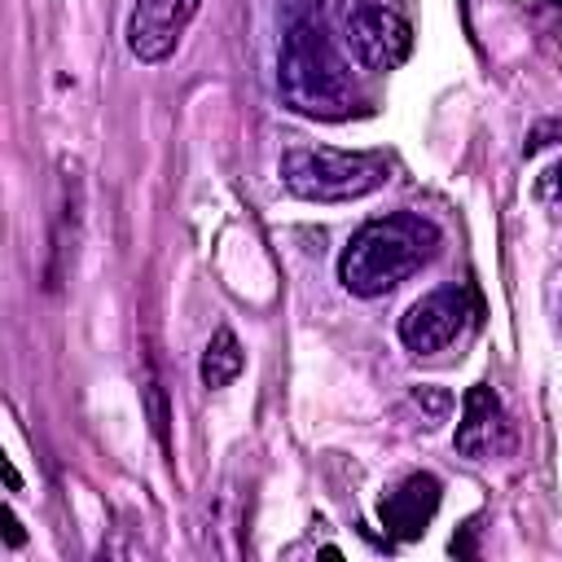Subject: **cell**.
<instances>
[{
	"label": "cell",
	"instance_id": "1",
	"mask_svg": "<svg viewBox=\"0 0 562 562\" xmlns=\"http://www.w3.org/2000/svg\"><path fill=\"white\" fill-rule=\"evenodd\" d=\"M277 92L285 110L316 123L347 119L356 105V79L334 44L321 0H285L277 44Z\"/></svg>",
	"mask_w": 562,
	"mask_h": 562
},
{
	"label": "cell",
	"instance_id": "2",
	"mask_svg": "<svg viewBox=\"0 0 562 562\" xmlns=\"http://www.w3.org/2000/svg\"><path fill=\"white\" fill-rule=\"evenodd\" d=\"M439 224L417 211H391L351 233L338 255V281L356 299H382L439 255Z\"/></svg>",
	"mask_w": 562,
	"mask_h": 562
},
{
	"label": "cell",
	"instance_id": "3",
	"mask_svg": "<svg viewBox=\"0 0 562 562\" xmlns=\"http://www.w3.org/2000/svg\"><path fill=\"white\" fill-rule=\"evenodd\" d=\"M281 184L303 202H356L386 184L391 162L382 154H347L329 145H290L277 162Z\"/></svg>",
	"mask_w": 562,
	"mask_h": 562
},
{
	"label": "cell",
	"instance_id": "4",
	"mask_svg": "<svg viewBox=\"0 0 562 562\" xmlns=\"http://www.w3.org/2000/svg\"><path fill=\"white\" fill-rule=\"evenodd\" d=\"M342 48L373 75L404 66L413 53V22L400 0H342L338 4Z\"/></svg>",
	"mask_w": 562,
	"mask_h": 562
},
{
	"label": "cell",
	"instance_id": "5",
	"mask_svg": "<svg viewBox=\"0 0 562 562\" xmlns=\"http://www.w3.org/2000/svg\"><path fill=\"white\" fill-rule=\"evenodd\" d=\"M474 321V294L465 285H435L400 316V342L413 356H435L452 347Z\"/></svg>",
	"mask_w": 562,
	"mask_h": 562
},
{
	"label": "cell",
	"instance_id": "6",
	"mask_svg": "<svg viewBox=\"0 0 562 562\" xmlns=\"http://www.w3.org/2000/svg\"><path fill=\"white\" fill-rule=\"evenodd\" d=\"M198 9L202 0H136L127 13V53L145 66L167 61L180 48Z\"/></svg>",
	"mask_w": 562,
	"mask_h": 562
},
{
	"label": "cell",
	"instance_id": "7",
	"mask_svg": "<svg viewBox=\"0 0 562 562\" xmlns=\"http://www.w3.org/2000/svg\"><path fill=\"white\" fill-rule=\"evenodd\" d=\"M83 237V171L75 158H61V180H57V215H53V246H48V268H44V285L57 290L70 268H75V250Z\"/></svg>",
	"mask_w": 562,
	"mask_h": 562
},
{
	"label": "cell",
	"instance_id": "8",
	"mask_svg": "<svg viewBox=\"0 0 562 562\" xmlns=\"http://www.w3.org/2000/svg\"><path fill=\"white\" fill-rule=\"evenodd\" d=\"M439 496H443V483L430 470H417V474L400 479L378 501V518H382L386 536L391 540H422L430 518H435V509H439Z\"/></svg>",
	"mask_w": 562,
	"mask_h": 562
},
{
	"label": "cell",
	"instance_id": "9",
	"mask_svg": "<svg viewBox=\"0 0 562 562\" xmlns=\"http://www.w3.org/2000/svg\"><path fill=\"white\" fill-rule=\"evenodd\" d=\"M457 452L470 461H483L509 443V422L501 408V395L487 382H474L461 400V422H457Z\"/></svg>",
	"mask_w": 562,
	"mask_h": 562
},
{
	"label": "cell",
	"instance_id": "10",
	"mask_svg": "<svg viewBox=\"0 0 562 562\" xmlns=\"http://www.w3.org/2000/svg\"><path fill=\"white\" fill-rule=\"evenodd\" d=\"M241 369H246V351H241L237 334H233L228 325H220V329L206 338V347H202L198 378H202L206 391H224V386H233V382L241 378Z\"/></svg>",
	"mask_w": 562,
	"mask_h": 562
},
{
	"label": "cell",
	"instance_id": "11",
	"mask_svg": "<svg viewBox=\"0 0 562 562\" xmlns=\"http://www.w3.org/2000/svg\"><path fill=\"white\" fill-rule=\"evenodd\" d=\"M145 408H149V426H154V435H158V443H162V452L171 448V439H167V395H162V382H158V373H154V364L145 369Z\"/></svg>",
	"mask_w": 562,
	"mask_h": 562
},
{
	"label": "cell",
	"instance_id": "12",
	"mask_svg": "<svg viewBox=\"0 0 562 562\" xmlns=\"http://www.w3.org/2000/svg\"><path fill=\"white\" fill-rule=\"evenodd\" d=\"M408 404L422 413L426 426H439V422L452 413V395H448L443 386H413V391H408Z\"/></svg>",
	"mask_w": 562,
	"mask_h": 562
},
{
	"label": "cell",
	"instance_id": "13",
	"mask_svg": "<svg viewBox=\"0 0 562 562\" xmlns=\"http://www.w3.org/2000/svg\"><path fill=\"white\" fill-rule=\"evenodd\" d=\"M540 189H544V198H553V202H562V158L540 176Z\"/></svg>",
	"mask_w": 562,
	"mask_h": 562
},
{
	"label": "cell",
	"instance_id": "14",
	"mask_svg": "<svg viewBox=\"0 0 562 562\" xmlns=\"http://www.w3.org/2000/svg\"><path fill=\"white\" fill-rule=\"evenodd\" d=\"M22 540H26V536H22V527H18V518H13V514H4V544H9V549H18Z\"/></svg>",
	"mask_w": 562,
	"mask_h": 562
},
{
	"label": "cell",
	"instance_id": "15",
	"mask_svg": "<svg viewBox=\"0 0 562 562\" xmlns=\"http://www.w3.org/2000/svg\"><path fill=\"white\" fill-rule=\"evenodd\" d=\"M0 465H4V483H9V492H18V487H22V479H18V470H13V461L4 457Z\"/></svg>",
	"mask_w": 562,
	"mask_h": 562
},
{
	"label": "cell",
	"instance_id": "16",
	"mask_svg": "<svg viewBox=\"0 0 562 562\" xmlns=\"http://www.w3.org/2000/svg\"><path fill=\"white\" fill-rule=\"evenodd\" d=\"M558 4H562V0H558Z\"/></svg>",
	"mask_w": 562,
	"mask_h": 562
}]
</instances>
